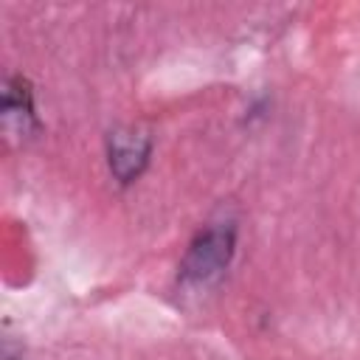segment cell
<instances>
[{
	"mask_svg": "<svg viewBox=\"0 0 360 360\" xmlns=\"http://www.w3.org/2000/svg\"><path fill=\"white\" fill-rule=\"evenodd\" d=\"M236 248V228L231 222H211L205 225L186 248L177 278L186 287H208L214 284L231 264Z\"/></svg>",
	"mask_w": 360,
	"mask_h": 360,
	"instance_id": "obj_1",
	"label": "cell"
},
{
	"mask_svg": "<svg viewBox=\"0 0 360 360\" xmlns=\"http://www.w3.org/2000/svg\"><path fill=\"white\" fill-rule=\"evenodd\" d=\"M149 152H152V135L143 127L124 124L110 129L107 135V163L121 186L141 177V172L149 163Z\"/></svg>",
	"mask_w": 360,
	"mask_h": 360,
	"instance_id": "obj_2",
	"label": "cell"
},
{
	"mask_svg": "<svg viewBox=\"0 0 360 360\" xmlns=\"http://www.w3.org/2000/svg\"><path fill=\"white\" fill-rule=\"evenodd\" d=\"M0 118H3V132L8 138L28 141L39 132V118H37V110H34V93H31V84L22 76H11L6 82Z\"/></svg>",
	"mask_w": 360,
	"mask_h": 360,
	"instance_id": "obj_3",
	"label": "cell"
}]
</instances>
